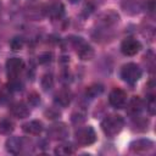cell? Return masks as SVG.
<instances>
[{
    "label": "cell",
    "mask_w": 156,
    "mask_h": 156,
    "mask_svg": "<svg viewBox=\"0 0 156 156\" xmlns=\"http://www.w3.org/2000/svg\"><path fill=\"white\" fill-rule=\"evenodd\" d=\"M22 129L26 134L28 135H39L43 130H44V126L40 121L38 119H33V121H29V122H26L23 126H22Z\"/></svg>",
    "instance_id": "5bb4252c"
},
{
    "label": "cell",
    "mask_w": 156,
    "mask_h": 156,
    "mask_svg": "<svg viewBox=\"0 0 156 156\" xmlns=\"http://www.w3.org/2000/svg\"><path fill=\"white\" fill-rule=\"evenodd\" d=\"M15 129V123L10 117H2L0 119V133L2 134H11Z\"/></svg>",
    "instance_id": "e0dca14e"
},
{
    "label": "cell",
    "mask_w": 156,
    "mask_h": 156,
    "mask_svg": "<svg viewBox=\"0 0 156 156\" xmlns=\"http://www.w3.org/2000/svg\"><path fill=\"white\" fill-rule=\"evenodd\" d=\"M118 20H119V17H118V15L116 12L107 11V12L101 15V17L99 20V23L102 26V28H108V27L113 26L115 23H117Z\"/></svg>",
    "instance_id": "2e32d148"
},
{
    "label": "cell",
    "mask_w": 156,
    "mask_h": 156,
    "mask_svg": "<svg viewBox=\"0 0 156 156\" xmlns=\"http://www.w3.org/2000/svg\"><path fill=\"white\" fill-rule=\"evenodd\" d=\"M74 48L77 51V55L82 58V60H90L94 56V50L93 48L82 38H76L74 39Z\"/></svg>",
    "instance_id": "52a82bcc"
},
{
    "label": "cell",
    "mask_w": 156,
    "mask_h": 156,
    "mask_svg": "<svg viewBox=\"0 0 156 156\" xmlns=\"http://www.w3.org/2000/svg\"><path fill=\"white\" fill-rule=\"evenodd\" d=\"M124 127V119L119 115H108L101 122V129L107 136L117 135Z\"/></svg>",
    "instance_id": "6da1fadb"
},
{
    "label": "cell",
    "mask_w": 156,
    "mask_h": 156,
    "mask_svg": "<svg viewBox=\"0 0 156 156\" xmlns=\"http://www.w3.org/2000/svg\"><path fill=\"white\" fill-rule=\"evenodd\" d=\"M141 68L134 62H128L121 68V78L128 84H135L141 78Z\"/></svg>",
    "instance_id": "7a4b0ae2"
},
{
    "label": "cell",
    "mask_w": 156,
    "mask_h": 156,
    "mask_svg": "<svg viewBox=\"0 0 156 156\" xmlns=\"http://www.w3.org/2000/svg\"><path fill=\"white\" fill-rule=\"evenodd\" d=\"M146 110L150 112V115H154L156 111V101H155V94L150 93L147 95V101H146Z\"/></svg>",
    "instance_id": "44dd1931"
},
{
    "label": "cell",
    "mask_w": 156,
    "mask_h": 156,
    "mask_svg": "<svg viewBox=\"0 0 156 156\" xmlns=\"http://www.w3.org/2000/svg\"><path fill=\"white\" fill-rule=\"evenodd\" d=\"M108 101L115 108H123V107H126V105L128 102L127 94L124 90H122L119 88H115L110 91Z\"/></svg>",
    "instance_id": "8992f818"
},
{
    "label": "cell",
    "mask_w": 156,
    "mask_h": 156,
    "mask_svg": "<svg viewBox=\"0 0 156 156\" xmlns=\"http://www.w3.org/2000/svg\"><path fill=\"white\" fill-rule=\"evenodd\" d=\"M143 108H144V102L139 96H134L130 99L129 102H127V112L133 117H139Z\"/></svg>",
    "instance_id": "7c38bea8"
},
{
    "label": "cell",
    "mask_w": 156,
    "mask_h": 156,
    "mask_svg": "<svg viewBox=\"0 0 156 156\" xmlns=\"http://www.w3.org/2000/svg\"><path fill=\"white\" fill-rule=\"evenodd\" d=\"M74 152V147L71 143H62L55 149L56 155H72Z\"/></svg>",
    "instance_id": "d6986e66"
},
{
    "label": "cell",
    "mask_w": 156,
    "mask_h": 156,
    "mask_svg": "<svg viewBox=\"0 0 156 156\" xmlns=\"http://www.w3.org/2000/svg\"><path fill=\"white\" fill-rule=\"evenodd\" d=\"M101 91H102V87L100 84H94V85H91L87 89V95H89L90 98H95Z\"/></svg>",
    "instance_id": "7402d4cb"
},
{
    "label": "cell",
    "mask_w": 156,
    "mask_h": 156,
    "mask_svg": "<svg viewBox=\"0 0 156 156\" xmlns=\"http://www.w3.org/2000/svg\"><path fill=\"white\" fill-rule=\"evenodd\" d=\"M55 104L57 106H61V107H66L71 104L72 101V93L68 90V89H61L58 90L56 94H55Z\"/></svg>",
    "instance_id": "9a60e30c"
},
{
    "label": "cell",
    "mask_w": 156,
    "mask_h": 156,
    "mask_svg": "<svg viewBox=\"0 0 156 156\" xmlns=\"http://www.w3.org/2000/svg\"><path fill=\"white\" fill-rule=\"evenodd\" d=\"M74 138H76V141L79 144V145H91L93 143H95L96 140V133L94 130L93 127L90 126H85V127H80L76 130L74 133Z\"/></svg>",
    "instance_id": "3957f363"
},
{
    "label": "cell",
    "mask_w": 156,
    "mask_h": 156,
    "mask_svg": "<svg viewBox=\"0 0 156 156\" xmlns=\"http://www.w3.org/2000/svg\"><path fill=\"white\" fill-rule=\"evenodd\" d=\"M68 128L62 122L52 123L48 129V136L52 140H65L68 136Z\"/></svg>",
    "instance_id": "277c9868"
},
{
    "label": "cell",
    "mask_w": 156,
    "mask_h": 156,
    "mask_svg": "<svg viewBox=\"0 0 156 156\" xmlns=\"http://www.w3.org/2000/svg\"><path fill=\"white\" fill-rule=\"evenodd\" d=\"M0 13H1V4H0Z\"/></svg>",
    "instance_id": "d4e9b609"
},
{
    "label": "cell",
    "mask_w": 156,
    "mask_h": 156,
    "mask_svg": "<svg viewBox=\"0 0 156 156\" xmlns=\"http://www.w3.org/2000/svg\"><path fill=\"white\" fill-rule=\"evenodd\" d=\"M141 49V44L134 38H127L121 44V51L126 56H134Z\"/></svg>",
    "instance_id": "ba28073f"
},
{
    "label": "cell",
    "mask_w": 156,
    "mask_h": 156,
    "mask_svg": "<svg viewBox=\"0 0 156 156\" xmlns=\"http://www.w3.org/2000/svg\"><path fill=\"white\" fill-rule=\"evenodd\" d=\"M5 147L6 151L12 154V155H18L22 152L23 147H24V140L20 136H10L7 138L6 143H5Z\"/></svg>",
    "instance_id": "9c48e42d"
},
{
    "label": "cell",
    "mask_w": 156,
    "mask_h": 156,
    "mask_svg": "<svg viewBox=\"0 0 156 156\" xmlns=\"http://www.w3.org/2000/svg\"><path fill=\"white\" fill-rule=\"evenodd\" d=\"M71 2H77V1H79V0H69Z\"/></svg>",
    "instance_id": "cb8c5ba5"
},
{
    "label": "cell",
    "mask_w": 156,
    "mask_h": 156,
    "mask_svg": "<svg viewBox=\"0 0 156 156\" xmlns=\"http://www.w3.org/2000/svg\"><path fill=\"white\" fill-rule=\"evenodd\" d=\"M10 110H11V113L17 117V118H26L29 116L30 113V110L28 107L27 104L22 102V101H17V102H13L11 106H10Z\"/></svg>",
    "instance_id": "4fadbf2b"
},
{
    "label": "cell",
    "mask_w": 156,
    "mask_h": 156,
    "mask_svg": "<svg viewBox=\"0 0 156 156\" xmlns=\"http://www.w3.org/2000/svg\"><path fill=\"white\" fill-rule=\"evenodd\" d=\"M146 2H147L146 0H124L122 6L126 12L130 15H135L140 10H143V7L146 6Z\"/></svg>",
    "instance_id": "8fae6325"
},
{
    "label": "cell",
    "mask_w": 156,
    "mask_h": 156,
    "mask_svg": "<svg viewBox=\"0 0 156 156\" xmlns=\"http://www.w3.org/2000/svg\"><path fill=\"white\" fill-rule=\"evenodd\" d=\"M63 6L61 4H54L50 6L49 11H48V15L52 18V20H60L62 16H63Z\"/></svg>",
    "instance_id": "ac0fdd59"
},
{
    "label": "cell",
    "mask_w": 156,
    "mask_h": 156,
    "mask_svg": "<svg viewBox=\"0 0 156 156\" xmlns=\"http://www.w3.org/2000/svg\"><path fill=\"white\" fill-rule=\"evenodd\" d=\"M54 85V78H52V74L51 73H46L43 78H41V87L44 90H49L51 89Z\"/></svg>",
    "instance_id": "ffe728a7"
},
{
    "label": "cell",
    "mask_w": 156,
    "mask_h": 156,
    "mask_svg": "<svg viewBox=\"0 0 156 156\" xmlns=\"http://www.w3.org/2000/svg\"><path fill=\"white\" fill-rule=\"evenodd\" d=\"M23 68H24V62L20 57H11L6 61V73L10 79L18 78Z\"/></svg>",
    "instance_id": "5b68a950"
},
{
    "label": "cell",
    "mask_w": 156,
    "mask_h": 156,
    "mask_svg": "<svg viewBox=\"0 0 156 156\" xmlns=\"http://www.w3.org/2000/svg\"><path fill=\"white\" fill-rule=\"evenodd\" d=\"M23 45H24V41H23V39L20 38V37L13 38V39L10 41V46H11L12 50H21V49L23 48Z\"/></svg>",
    "instance_id": "603a6c76"
},
{
    "label": "cell",
    "mask_w": 156,
    "mask_h": 156,
    "mask_svg": "<svg viewBox=\"0 0 156 156\" xmlns=\"http://www.w3.org/2000/svg\"><path fill=\"white\" fill-rule=\"evenodd\" d=\"M154 146V141H151L150 139H138L130 144V150L135 154H144L152 150Z\"/></svg>",
    "instance_id": "30bf717a"
}]
</instances>
